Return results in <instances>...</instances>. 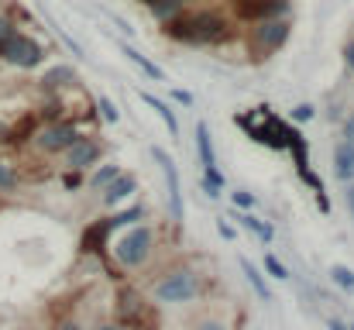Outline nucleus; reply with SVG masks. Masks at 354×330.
I'll use <instances>...</instances> for the list:
<instances>
[{
	"label": "nucleus",
	"mask_w": 354,
	"mask_h": 330,
	"mask_svg": "<svg viewBox=\"0 0 354 330\" xmlns=\"http://www.w3.org/2000/svg\"><path fill=\"white\" fill-rule=\"evenodd\" d=\"M231 3H244V0H231Z\"/></svg>",
	"instance_id": "ea45409f"
},
{
	"label": "nucleus",
	"mask_w": 354,
	"mask_h": 330,
	"mask_svg": "<svg viewBox=\"0 0 354 330\" xmlns=\"http://www.w3.org/2000/svg\"><path fill=\"white\" fill-rule=\"evenodd\" d=\"M69 83H76V73H73L69 66H52V69H45V76H41V86H45V90H62V86H69Z\"/></svg>",
	"instance_id": "6ab92c4d"
},
{
	"label": "nucleus",
	"mask_w": 354,
	"mask_h": 330,
	"mask_svg": "<svg viewBox=\"0 0 354 330\" xmlns=\"http://www.w3.org/2000/svg\"><path fill=\"white\" fill-rule=\"evenodd\" d=\"M138 97H141V100H145L148 107H151L155 113H158V117H162V124H165V131H169L172 138L179 134V120H176V113H172V107H169L165 100H158V97H151V93H145V90H141Z\"/></svg>",
	"instance_id": "dca6fc26"
},
{
	"label": "nucleus",
	"mask_w": 354,
	"mask_h": 330,
	"mask_svg": "<svg viewBox=\"0 0 354 330\" xmlns=\"http://www.w3.org/2000/svg\"><path fill=\"white\" fill-rule=\"evenodd\" d=\"M151 244H155V234L148 227H131L127 234H120V241L114 244V255L124 268H138V265L148 262Z\"/></svg>",
	"instance_id": "7ed1b4c3"
},
{
	"label": "nucleus",
	"mask_w": 354,
	"mask_h": 330,
	"mask_svg": "<svg viewBox=\"0 0 354 330\" xmlns=\"http://www.w3.org/2000/svg\"><path fill=\"white\" fill-rule=\"evenodd\" d=\"M344 59H348V66L354 69V38L348 42V45H344Z\"/></svg>",
	"instance_id": "72a5a7b5"
},
{
	"label": "nucleus",
	"mask_w": 354,
	"mask_h": 330,
	"mask_svg": "<svg viewBox=\"0 0 354 330\" xmlns=\"http://www.w3.org/2000/svg\"><path fill=\"white\" fill-rule=\"evenodd\" d=\"M234 7L248 21H268V17H282L289 10V0H244V3H234Z\"/></svg>",
	"instance_id": "1a4fd4ad"
},
{
	"label": "nucleus",
	"mask_w": 354,
	"mask_h": 330,
	"mask_svg": "<svg viewBox=\"0 0 354 330\" xmlns=\"http://www.w3.org/2000/svg\"><path fill=\"white\" fill-rule=\"evenodd\" d=\"M351 330H354V324H351Z\"/></svg>",
	"instance_id": "a19ab883"
},
{
	"label": "nucleus",
	"mask_w": 354,
	"mask_h": 330,
	"mask_svg": "<svg viewBox=\"0 0 354 330\" xmlns=\"http://www.w3.org/2000/svg\"><path fill=\"white\" fill-rule=\"evenodd\" d=\"M330 279H334V286L354 293V268H348V265H330Z\"/></svg>",
	"instance_id": "412c9836"
},
{
	"label": "nucleus",
	"mask_w": 354,
	"mask_h": 330,
	"mask_svg": "<svg viewBox=\"0 0 354 330\" xmlns=\"http://www.w3.org/2000/svg\"><path fill=\"white\" fill-rule=\"evenodd\" d=\"M221 234H224V237H227V241H231V237H234V227H231V223H224V220H221Z\"/></svg>",
	"instance_id": "f704fd0d"
},
{
	"label": "nucleus",
	"mask_w": 354,
	"mask_h": 330,
	"mask_svg": "<svg viewBox=\"0 0 354 330\" xmlns=\"http://www.w3.org/2000/svg\"><path fill=\"white\" fill-rule=\"evenodd\" d=\"M165 35L172 42H186V45H217L231 35L227 21L214 10H189V14H176L165 21Z\"/></svg>",
	"instance_id": "f257e3e1"
},
{
	"label": "nucleus",
	"mask_w": 354,
	"mask_h": 330,
	"mask_svg": "<svg viewBox=\"0 0 354 330\" xmlns=\"http://www.w3.org/2000/svg\"><path fill=\"white\" fill-rule=\"evenodd\" d=\"M10 190H17V176H14L10 165L0 162V193H10Z\"/></svg>",
	"instance_id": "a878e982"
},
{
	"label": "nucleus",
	"mask_w": 354,
	"mask_h": 330,
	"mask_svg": "<svg viewBox=\"0 0 354 330\" xmlns=\"http://www.w3.org/2000/svg\"><path fill=\"white\" fill-rule=\"evenodd\" d=\"M62 183H66V190H76V186H80V183H83V179H80V169H69V172H66V179H62Z\"/></svg>",
	"instance_id": "7c9ffc66"
},
{
	"label": "nucleus",
	"mask_w": 354,
	"mask_h": 330,
	"mask_svg": "<svg viewBox=\"0 0 354 330\" xmlns=\"http://www.w3.org/2000/svg\"><path fill=\"white\" fill-rule=\"evenodd\" d=\"M265 268H268V275H272V279H279V282H282V279H289L286 265H282V262H279L272 251H265Z\"/></svg>",
	"instance_id": "b1692460"
},
{
	"label": "nucleus",
	"mask_w": 354,
	"mask_h": 330,
	"mask_svg": "<svg viewBox=\"0 0 354 330\" xmlns=\"http://www.w3.org/2000/svg\"><path fill=\"white\" fill-rule=\"evenodd\" d=\"M0 59H3V62H10V66H17V69H35V66H41L45 48H41L31 35L14 31V35H10V42L0 48Z\"/></svg>",
	"instance_id": "39448f33"
},
{
	"label": "nucleus",
	"mask_w": 354,
	"mask_h": 330,
	"mask_svg": "<svg viewBox=\"0 0 354 330\" xmlns=\"http://www.w3.org/2000/svg\"><path fill=\"white\" fill-rule=\"evenodd\" d=\"M80 138V131L73 127V124H66V120H55V124H45L38 134H35V141H38V148L41 152H48V155H55V152H66L73 141Z\"/></svg>",
	"instance_id": "6e6552de"
},
{
	"label": "nucleus",
	"mask_w": 354,
	"mask_h": 330,
	"mask_svg": "<svg viewBox=\"0 0 354 330\" xmlns=\"http://www.w3.org/2000/svg\"><path fill=\"white\" fill-rule=\"evenodd\" d=\"M145 3H148V0H145Z\"/></svg>",
	"instance_id": "79ce46f5"
},
{
	"label": "nucleus",
	"mask_w": 354,
	"mask_h": 330,
	"mask_svg": "<svg viewBox=\"0 0 354 330\" xmlns=\"http://www.w3.org/2000/svg\"><path fill=\"white\" fill-rule=\"evenodd\" d=\"M234 217H237V223H241V227H248V230H251V234H254L261 244H272V237H275V227H272L268 220H258L254 214H251V210H234Z\"/></svg>",
	"instance_id": "ddd939ff"
},
{
	"label": "nucleus",
	"mask_w": 354,
	"mask_h": 330,
	"mask_svg": "<svg viewBox=\"0 0 354 330\" xmlns=\"http://www.w3.org/2000/svg\"><path fill=\"white\" fill-rule=\"evenodd\" d=\"M203 330H221V327H203Z\"/></svg>",
	"instance_id": "58836bf2"
},
{
	"label": "nucleus",
	"mask_w": 354,
	"mask_h": 330,
	"mask_svg": "<svg viewBox=\"0 0 354 330\" xmlns=\"http://www.w3.org/2000/svg\"><path fill=\"white\" fill-rule=\"evenodd\" d=\"M145 217V207H131V210H124V214H118V217L107 220V227L111 230H118V227H124V223H134V220Z\"/></svg>",
	"instance_id": "5701e85b"
},
{
	"label": "nucleus",
	"mask_w": 354,
	"mask_h": 330,
	"mask_svg": "<svg viewBox=\"0 0 354 330\" xmlns=\"http://www.w3.org/2000/svg\"><path fill=\"white\" fill-rule=\"evenodd\" d=\"M134 190H138V179H134L131 172H127V176L120 172V176L114 179V183H111V186H104V200H107V203L114 207V203H120V200H127V196H131Z\"/></svg>",
	"instance_id": "2eb2a0df"
},
{
	"label": "nucleus",
	"mask_w": 354,
	"mask_h": 330,
	"mask_svg": "<svg viewBox=\"0 0 354 330\" xmlns=\"http://www.w3.org/2000/svg\"><path fill=\"white\" fill-rule=\"evenodd\" d=\"M118 303H120V306H118L120 324H127V330H131V327H134V320L145 313V300H141L134 289H124V293L118 296Z\"/></svg>",
	"instance_id": "9b49d317"
},
{
	"label": "nucleus",
	"mask_w": 354,
	"mask_h": 330,
	"mask_svg": "<svg viewBox=\"0 0 354 330\" xmlns=\"http://www.w3.org/2000/svg\"><path fill=\"white\" fill-rule=\"evenodd\" d=\"M97 330H124V327H118V324H107V327H97Z\"/></svg>",
	"instance_id": "e433bc0d"
},
{
	"label": "nucleus",
	"mask_w": 354,
	"mask_h": 330,
	"mask_svg": "<svg viewBox=\"0 0 354 330\" xmlns=\"http://www.w3.org/2000/svg\"><path fill=\"white\" fill-rule=\"evenodd\" d=\"M66 152H69V169H80V172L90 169V165L100 158V145H97L93 138H76Z\"/></svg>",
	"instance_id": "9d476101"
},
{
	"label": "nucleus",
	"mask_w": 354,
	"mask_h": 330,
	"mask_svg": "<svg viewBox=\"0 0 354 330\" xmlns=\"http://www.w3.org/2000/svg\"><path fill=\"white\" fill-rule=\"evenodd\" d=\"M151 158L158 162L162 176H165V186H169V214L176 223H183V186H179V169H176V158L165 152V148H151Z\"/></svg>",
	"instance_id": "0eeeda50"
},
{
	"label": "nucleus",
	"mask_w": 354,
	"mask_h": 330,
	"mask_svg": "<svg viewBox=\"0 0 354 330\" xmlns=\"http://www.w3.org/2000/svg\"><path fill=\"white\" fill-rule=\"evenodd\" d=\"M148 7L158 21H169V17L183 14V0H148Z\"/></svg>",
	"instance_id": "aec40b11"
},
{
	"label": "nucleus",
	"mask_w": 354,
	"mask_h": 330,
	"mask_svg": "<svg viewBox=\"0 0 354 330\" xmlns=\"http://www.w3.org/2000/svg\"><path fill=\"white\" fill-rule=\"evenodd\" d=\"M196 152H200V165H203V169L217 165V155H214V141H210V127H207L203 120L196 124Z\"/></svg>",
	"instance_id": "a211bd4d"
},
{
	"label": "nucleus",
	"mask_w": 354,
	"mask_h": 330,
	"mask_svg": "<svg viewBox=\"0 0 354 330\" xmlns=\"http://www.w3.org/2000/svg\"><path fill=\"white\" fill-rule=\"evenodd\" d=\"M344 141H351V145H354V113L344 120Z\"/></svg>",
	"instance_id": "2f4dec72"
},
{
	"label": "nucleus",
	"mask_w": 354,
	"mask_h": 330,
	"mask_svg": "<svg viewBox=\"0 0 354 330\" xmlns=\"http://www.w3.org/2000/svg\"><path fill=\"white\" fill-rule=\"evenodd\" d=\"M14 31H17V28H14V24H10L7 17H0V48H3V45L10 42V35H14Z\"/></svg>",
	"instance_id": "c85d7f7f"
},
{
	"label": "nucleus",
	"mask_w": 354,
	"mask_h": 330,
	"mask_svg": "<svg viewBox=\"0 0 354 330\" xmlns=\"http://www.w3.org/2000/svg\"><path fill=\"white\" fill-rule=\"evenodd\" d=\"M313 113H317V107H313V104H299V107L292 110V120L306 124V120H313Z\"/></svg>",
	"instance_id": "cd10ccee"
},
{
	"label": "nucleus",
	"mask_w": 354,
	"mask_h": 330,
	"mask_svg": "<svg viewBox=\"0 0 354 330\" xmlns=\"http://www.w3.org/2000/svg\"><path fill=\"white\" fill-rule=\"evenodd\" d=\"M97 107H100V113H104V120H107V124H118L120 120V110H118V104H114L111 97H100V104H97Z\"/></svg>",
	"instance_id": "393cba45"
},
{
	"label": "nucleus",
	"mask_w": 354,
	"mask_h": 330,
	"mask_svg": "<svg viewBox=\"0 0 354 330\" xmlns=\"http://www.w3.org/2000/svg\"><path fill=\"white\" fill-rule=\"evenodd\" d=\"M172 100H176V104H183V107H193V93H186V90H179V86L172 90Z\"/></svg>",
	"instance_id": "c756f323"
},
{
	"label": "nucleus",
	"mask_w": 354,
	"mask_h": 330,
	"mask_svg": "<svg viewBox=\"0 0 354 330\" xmlns=\"http://www.w3.org/2000/svg\"><path fill=\"white\" fill-rule=\"evenodd\" d=\"M292 35V24L286 17H268V21H258V28L251 31V52L254 55H272L279 52Z\"/></svg>",
	"instance_id": "20e7f679"
},
{
	"label": "nucleus",
	"mask_w": 354,
	"mask_h": 330,
	"mask_svg": "<svg viewBox=\"0 0 354 330\" xmlns=\"http://www.w3.org/2000/svg\"><path fill=\"white\" fill-rule=\"evenodd\" d=\"M231 200H234V210H251V207H254V196H251V193H244V190L231 193Z\"/></svg>",
	"instance_id": "bb28decb"
},
{
	"label": "nucleus",
	"mask_w": 354,
	"mask_h": 330,
	"mask_svg": "<svg viewBox=\"0 0 354 330\" xmlns=\"http://www.w3.org/2000/svg\"><path fill=\"white\" fill-rule=\"evenodd\" d=\"M120 52H124V55H127V59H131V62H134V66H138V69L148 76V80H155V83H165V73H162V69H158L151 59H145V55H141L134 45H120Z\"/></svg>",
	"instance_id": "f3484780"
},
{
	"label": "nucleus",
	"mask_w": 354,
	"mask_h": 330,
	"mask_svg": "<svg viewBox=\"0 0 354 330\" xmlns=\"http://www.w3.org/2000/svg\"><path fill=\"white\" fill-rule=\"evenodd\" d=\"M237 265H241V272H244V279H248V286L254 289V296L261 300V303H272L275 296H272V289H268V282L261 279V272L248 262V258H237Z\"/></svg>",
	"instance_id": "4468645a"
},
{
	"label": "nucleus",
	"mask_w": 354,
	"mask_h": 330,
	"mask_svg": "<svg viewBox=\"0 0 354 330\" xmlns=\"http://www.w3.org/2000/svg\"><path fill=\"white\" fill-rule=\"evenodd\" d=\"M196 293H200V282H196V275H193L189 268L172 272V275H165V279L155 286V300H158V303H189Z\"/></svg>",
	"instance_id": "423d86ee"
},
{
	"label": "nucleus",
	"mask_w": 354,
	"mask_h": 330,
	"mask_svg": "<svg viewBox=\"0 0 354 330\" xmlns=\"http://www.w3.org/2000/svg\"><path fill=\"white\" fill-rule=\"evenodd\" d=\"M344 196H348V207H351V214H354V186H348V193H344Z\"/></svg>",
	"instance_id": "c9c22d12"
},
{
	"label": "nucleus",
	"mask_w": 354,
	"mask_h": 330,
	"mask_svg": "<svg viewBox=\"0 0 354 330\" xmlns=\"http://www.w3.org/2000/svg\"><path fill=\"white\" fill-rule=\"evenodd\" d=\"M118 176H120L118 165H104V169H97V172H93V179H90V183H93V190H104V186H111Z\"/></svg>",
	"instance_id": "4be33fe9"
},
{
	"label": "nucleus",
	"mask_w": 354,
	"mask_h": 330,
	"mask_svg": "<svg viewBox=\"0 0 354 330\" xmlns=\"http://www.w3.org/2000/svg\"><path fill=\"white\" fill-rule=\"evenodd\" d=\"M327 327H330V330H351V324H344V320L330 317V320H327Z\"/></svg>",
	"instance_id": "473e14b6"
},
{
	"label": "nucleus",
	"mask_w": 354,
	"mask_h": 330,
	"mask_svg": "<svg viewBox=\"0 0 354 330\" xmlns=\"http://www.w3.org/2000/svg\"><path fill=\"white\" fill-rule=\"evenodd\" d=\"M62 330H80V327H76V324H69V327H62Z\"/></svg>",
	"instance_id": "4c0bfd02"
},
{
	"label": "nucleus",
	"mask_w": 354,
	"mask_h": 330,
	"mask_svg": "<svg viewBox=\"0 0 354 330\" xmlns=\"http://www.w3.org/2000/svg\"><path fill=\"white\" fill-rule=\"evenodd\" d=\"M334 176L341 183H351L354 179V145L351 141H341L334 148Z\"/></svg>",
	"instance_id": "f8f14e48"
},
{
	"label": "nucleus",
	"mask_w": 354,
	"mask_h": 330,
	"mask_svg": "<svg viewBox=\"0 0 354 330\" xmlns=\"http://www.w3.org/2000/svg\"><path fill=\"white\" fill-rule=\"evenodd\" d=\"M234 124H241V127L251 134V141L268 145V148H275V152L289 148V138L296 134V127H289L286 120H279L268 107H254L251 113H241V117H234Z\"/></svg>",
	"instance_id": "f03ea898"
}]
</instances>
